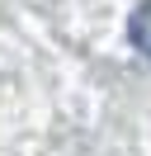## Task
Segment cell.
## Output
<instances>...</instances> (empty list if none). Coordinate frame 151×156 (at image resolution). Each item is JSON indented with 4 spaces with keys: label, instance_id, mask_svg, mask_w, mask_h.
<instances>
[{
    "label": "cell",
    "instance_id": "1",
    "mask_svg": "<svg viewBox=\"0 0 151 156\" xmlns=\"http://www.w3.org/2000/svg\"><path fill=\"white\" fill-rule=\"evenodd\" d=\"M128 33H132V48L151 57V0H142L137 10H132V24H128Z\"/></svg>",
    "mask_w": 151,
    "mask_h": 156
}]
</instances>
